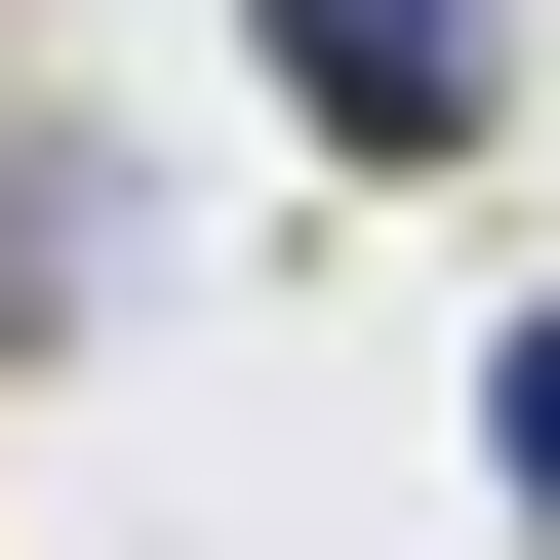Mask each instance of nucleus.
<instances>
[{
  "mask_svg": "<svg viewBox=\"0 0 560 560\" xmlns=\"http://www.w3.org/2000/svg\"><path fill=\"white\" fill-rule=\"evenodd\" d=\"M280 40V120H320V161H480V120H521V40H480V0H241Z\"/></svg>",
  "mask_w": 560,
  "mask_h": 560,
  "instance_id": "f257e3e1",
  "label": "nucleus"
},
{
  "mask_svg": "<svg viewBox=\"0 0 560 560\" xmlns=\"http://www.w3.org/2000/svg\"><path fill=\"white\" fill-rule=\"evenodd\" d=\"M480 441H521V560H560V320H521V361H480Z\"/></svg>",
  "mask_w": 560,
  "mask_h": 560,
  "instance_id": "f03ea898",
  "label": "nucleus"
}]
</instances>
